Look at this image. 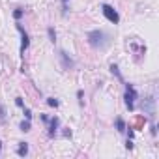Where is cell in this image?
<instances>
[{
	"mask_svg": "<svg viewBox=\"0 0 159 159\" xmlns=\"http://www.w3.org/2000/svg\"><path fill=\"white\" fill-rule=\"evenodd\" d=\"M124 99H125V107L129 111H133L135 109V99H137V90L131 84H125V96H124Z\"/></svg>",
	"mask_w": 159,
	"mask_h": 159,
	"instance_id": "3957f363",
	"label": "cell"
},
{
	"mask_svg": "<svg viewBox=\"0 0 159 159\" xmlns=\"http://www.w3.org/2000/svg\"><path fill=\"white\" fill-rule=\"evenodd\" d=\"M60 56H62V60H64V66H66V67H71V66H73V60H71V58H67V52H64V51H62V52H60Z\"/></svg>",
	"mask_w": 159,
	"mask_h": 159,
	"instance_id": "52a82bcc",
	"label": "cell"
},
{
	"mask_svg": "<svg viewBox=\"0 0 159 159\" xmlns=\"http://www.w3.org/2000/svg\"><path fill=\"white\" fill-rule=\"evenodd\" d=\"M4 118H6V109L0 107V120H4Z\"/></svg>",
	"mask_w": 159,
	"mask_h": 159,
	"instance_id": "2e32d148",
	"label": "cell"
},
{
	"mask_svg": "<svg viewBox=\"0 0 159 159\" xmlns=\"http://www.w3.org/2000/svg\"><path fill=\"white\" fill-rule=\"evenodd\" d=\"M56 129H58V118H51L49 120V137H54L56 135Z\"/></svg>",
	"mask_w": 159,
	"mask_h": 159,
	"instance_id": "5b68a950",
	"label": "cell"
},
{
	"mask_svg": "<svg viewBox=\"0 0 159 159\" xmlns=\"http://www.w3.org/2000/svg\"><path fill=\"white\" fill-rule=\"evenodd\" d=\"M0 148H2V142H0Z\"/></svg>",
	"mask_w": 159,
	"mask_h": 159,
	"instance_id": "d6986e66",
	"label": "cell"
},
{
	"mask_svg": "<svg viewBox=\"0 0 159 159\" xmlns=\"http://www.w3.org/2000/svg\"><path fill=\"white\" fill-rule=\"evenodd\" d=\"M47 105H51V107H58L60 103H58V99H54V98H49V99H47Z\"/></svg>",
	"mask_w": 159,
	"mask_h": 159,
	"instance_id": "7c38bea8",
	"label": "cell"
},
{
	"mask_svg": "<svg viewBox=\"0 0 159 159\" xmlns=\"http://www.w3.org/2000/svg\"><path fill=\"white\" fill-rule=\"evenodd\" d=\"M25 118H26V120H32V112H30V109H25Z\"/></svg>",
	"mask_w": 159,
	"mask_h": 159,
	"instance_id": "5bb4252c",
	"label": "cell"
},
{
	"mask_svg": "<svg viewBox=\"0 0 159 159\" xmlns=\"http://www.w3.org/2000/svg\"><path fill=\"white\" fill-rule=\"evenodd\" d=\"M15 103H17L19 107H23V99H21V98H17V99H15Z\"/></svg>",
	"mask_w": 159,
	"mask_h": 159,
	"instance_id": "e0dca14e",
	"label": "cell"
},
{
	"mask_svg": "<svg viewBox=\"0 0 159 159\" xmlns=\"http://www.w3.org/2000/svg\"><path fill=\"white\" fill-rule=\"evenodd\" d=\"M26 153H28V144H26V142H21V144H19V148H17V155L25 157Z\"/></svg>",
	"mask_w": 159,
	"mask_h": 159,
	"instance_id": "8992f818",
	"label": "cell"
},
{
	"mask_svg": "<svg viewBox=\"0 0 159 159\" xmlns=\"http://www.w3.org/2000/svg\"><path fill=\"white\" fill-rule=\"evenodd\" d=\"M125 148H127V150H131V148H133V142H131V140H127V144H125Z\"/></svg>",
	"mask_w": 159,
	"mask_h": 159,
	"instance_id": "ac0fdd59",
	"label": "cell"
},
{
	"mask_svg": "<svg viewBox=\"0 0 159 159\" xmlns=\"http://www.w3.org/2000/svg\"><path fill=\"white\" fill-rule=\"evenodd\" d=\"M116 127H118L120 133H124V131H125V122H124L122 118H116Z\"/></svg>",
	"mask_w": 159,
	"mask_h": 159,
	"instance_id": "ba28073f",
	"label": "cell"
},
{
	"mask_svg": "<svg viewBox=\"0 0 159 159\" xmlns=\"http://www.w3.org/2000/svg\"><path fill=\"white\" fill-rule=\"evenodd\" d=\"M13 17H15V19H21V17H23V10H21V8L15 10V11H13Z\"/></svg>",
	"mask_w": 159,
	"mask_h": 159,
	"instance_id": "4fadbf2b",
	"label": "cell"
},
{
	"mask_svg": "<svg viewBox=\"0 0 159 159\" xmlns=\"http://www.w3.org/2000/svg\"><path fill=\"white\" fill-rule=\"evenodd\" d=\"M47 32H49V38H51V41H52V43H54V41H56V32H54V28H52V26H51V28H49V30H47Z\"/></svg>",
	"mask_w": 159,
	"mask_h": 159,
	"instance_id": "30bf717a",
	"label": "cell"
},
{
	"mask_svg": "<svg viewBox=\"0 0 159 159\" xmlns=\"http://www.w3.org/2000/svg\"><path fill=\"white\" fill-rule=\"evenodd\" d=\"M17 30H19V34H21V54H25V51L28 49V45H30V39H28V34L25 32V28L17 23Z\"/></svg>",
	"mask_w": 159,
	"mask_h": 159,
	"instance_id": "277c9868",
	"label": "cell"
},
{
	"mask_svg": "<svg viewBox=\"0 0 159 159\" xmlns=\"http://www.w3.org/2000/svg\"><path fill=\"white\" fill-rule=\"evenodd\" d=\"M101 10H103V15H105V19H107L109 23H112V25H118V23H120V15H118V11H116L112 6L103 4Z\"/></svg>",
	"mask_w": 159,
	"mask_h": 159,
	"instance_id": "7a4b0ae2",
	"label": "cell"
},
{
	"mask_svg": "<svg viewBox=\"0 0 159 159\" xmlns=\"http://www.w3.org/2000/svg\"><path fill=\"white\" fill-rule=\"evenodd\" d=\"M67 2H69V0H62V8H64V10H62V13H66V11H67Z\"/></svg>",
	"mask_w": 159,
	"mask_h": 159,
	"instance_id": "9a60e30c",
	"label": "cell"
},
{
	"mask_svg": "<svg viewBox=\"0 0 159 159\" xmlns=\"http://www.w3.org/2000/svg\"><path fill=\"white\" fill-rule=\"evenodd\" d=\"M30 127H32L30 125V120H23L21 122V131H30Z\"/></svg>",
	"mask_w": 159,
	"mask_h": 159,
	"instance_id": "9c48e42d",
	"label": "cell"
},
{
	"mask_svg": "<svg viewBox=\"0 0 159 159\" xmlns=\"http://www.w3.org/2000/svg\"><path fill=\"white\" fill-rule=\"evenodd\" d=\"M111 71H112V73L120 79V81H122V75H120V71H118V66H114V64H112V66H111Z\"/></svg>",
	"mask_w": 159,
	"mask_h": 159,
	"instance_id": "8fae6325",
	"label": "cell"
},
{
	"mask_svg": "<svg viewBox=\"0 0 159 159\" xmlns=\"http://www.w3.org/2000/svg\"><path fill=\"white\" fill-rule=\"evenodd\" d=\"M88 43L94 49H105L111 43V39L103 30H92V32H88Z\"/></svg>",
	"mask_w": 159,
	"mask_h": 159,
	"instance_id": "6da1fadb",
	"label": "cell"
}]
</instances>
